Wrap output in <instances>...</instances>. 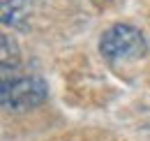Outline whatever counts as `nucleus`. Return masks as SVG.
Masks as SVG:
<instances>
[{
    "label": "nucleus",
    "mask_w": 150,
    "mask_h": 141,
    "mask_svg": "<svg viewBox=\"0 0 150 141\" xmlns=\"http://www.w3.org/2000/svg\"><path fill=\"white\" fill-rule=\"evenodd\" d=\"M99 51L111 65H125L148 53V42L139 28L129 23H115L104 30L99 39Z\"/></svg>",
    "instance_id": "nucleus-1"
},
{
    "label": "nucleus",
    "mask_w": 150,
    "mask_h": 141,
    "mask_svg": "<svg viewBox=\"0 0 150 141\" xmlns=\"http://www.w3.org/2000/svg\"><path fill=\"white\" fill-rule=\"evenodd\" d=\"M49 97V88L39 76H21V79H5L2 81V90H0V100L5 109H33L39 106Z\"/></svg>",
    "instance_id": "nucleus-2"
},
{
    "label": "nucleus",
    "mask_w": 150,
    "mask_h": 141,
    "mask_svg": "<svg viewBox=\"0 0 150 141\" xmlns=\"http://www.w3.org/2000/svg\"><path fill=\"white\" fill-rule=\"evenodd\" d=\"M0 58H2V67H5V70L19 65V46H16V42H14L9 35H2V51H0Z\"/></svg>",
    "instance_id": "nucleus-3"
},
{
    "label": "nucleus",
    "mask_w": 150,
    "mask_h": 141,
    "mask_svg": "<svg viewBox=\"0 0 150 141\" xmlns=\"http://www.w3.org/2000/svg\"><path fill=\"white\" fill-rule=\"evenodd\" d=\"M95 5H97V7H104V5H109V2H111V0H93Z\"/></svg>",
    "instance_id": "nucleus-4"
}]
</instances>
